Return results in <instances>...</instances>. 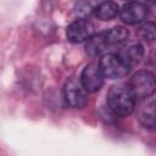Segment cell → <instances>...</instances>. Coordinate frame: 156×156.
<instances>
[{
	"instance_id": "1",
	"label": "cell",
	"mask_w": 156,
	"mask_h": 156,
	"mask_svg": "<svg viewBox=\"0 0 156 156\" xmlns=\"http://www.w3.org/2000/svg\"><path fill=\"white\" fill-rule=\"evenodd\" d=\"M108 108L118 117H127L135 110V98L124 83L115 84L106 96Z\"/></svg>"
},
{
	"instance_id": "2",
	"label": "cell",
	"mask_w": 156,
	"mask_h": 156,
	"mask_svg": "<svg viewBox=\"0 0 156 156\" xmlns=\"http://www.w3.org/2000/svg\"><path fill=\"white\" fill-rule=\"evenodd\" d=\"M98 66L104 78H108V79L123 78L130 71V67L124 62V60L118 54H113V52L104 54Z\"/></svg>"
},
{
	"instance_id": "3",
	"label": "cell",
	"mask_w": 156,
	"mask_h": 156,
	"mask_svg": "<svg viewBox=\"0 0 156 156\" xmlns=\"http://www.w3.org/2000/svg\"><path fill=\"white\" fill-rule=\"evenodd\" d=\"M127 85L135 99L141 100L152 96L156 88L155 76L150 71H139L130 78Z\"/></svg>"
},
{
	"instance_id": "4",
	"label": "cell",
	"mask_w": 156,
	"mask_h": 156,
	"mask_svg": "<svg viewBox=\"0 0 156 156\" xmlns=\"http://www.w3.org/2000/svg\"><path fill=\"white\" fill-rule=\"evenodd\" d=\"M65 100L73 108H83L88 102V91L83 88L79 78H69L63 88Z\"/></svg>"
},
{
	"instance_id": "5",
	"label": "cell",
	"mask_w": 156,
	"mask_h": 156,
	"mask_svg": "<svg viewBox=\"0 0 156 156\" xmlns=\"http://www.w3.org/2000/svg\"><path fill=\"white\" fill-rule=\"evenodd\" d=\"M95 27L88 18H78L72 22L66 29V37L71 43H83L94 35Z\"/></svg>"
},
{
	"instance_id": "6",
	"label": "cell",
	"mask_w": 156,
	"mask_h": 156,
	"mask_svg": "<svg viewBox=\"0 0 156 156\" xmlns=\"http://www.w3.org/2000/svg\"><path fill=\"white\" fill-rule=\"evenodd\" d=\"M104 76L98 66V63H88L79 77V80L83 85V88L88 93H95L100 90L104 85Z\"/></svg>"
},
{
	"instance_id": "7",
	"label": "cell",
	"mask_w": 156,
	"mask_h": 156,
	"mask_svg": "<svg viewBox=\"0 0 156 156\" xmlns=\"http://www.w3.org/2000/svg\"><path fill=\"white\" fill-rule=\"evenodd\" d=\"M149 15V9L145 4L139 1H130L123 5L119 10L121 20L127 24H138L146 20Z\"/></svg>"
},
{
	"instance_id": "8",
	"label": "cell",
	"mask_w": 156,
	"mask_h": 156,
	"mask_svg": "<svg viewBox=\"0 0 156 156\" xmlns=\"http://www.w3.org/2000/svg\"><path fill=\"white\" fill-rule=\"evenodd\" d=\"M136 110L140 124L147 129H155V99L152 96L141 99Z\"/></svg>"
},
{
	"instance_id": "9",
	"label": "cell",
	"mask_w": 156,
	"mask_h": 156,
	"mask_svg": "<svg viewBox=\"0 0 156 156\" xmlns=\"http://www.w3.org/2000/svg\"><path fill=\"white\" fill-rule=\"evenodd\" d=\"M107 46L108 44L104 33L94 34L85 41V52L91 57H98L106 50Z\"/></svg>"
},
{
	"instance_id": "10",
	"label": "cell",
	"mask_w": 156,
	"mask_h": 156,
	"mask_svg": "<svg viewBox=\"0 0 156 156\" xmlns=\"http://www.w3.org/2000/svg\"><path fill=\"white\" fill-rule=\"evenodd\" d=\"M94 13L101 21H110L119 13V6L117 2L113 1L99 2L94 10Z\"/></svg>"
},
{
	"instance_id": "11",
	"label": "cell",
	"mask_w": 156,
	"mask_h": 156,
	"mask_svg": "<svg viewBox=\"0 0 156 156\" xmlns=\"http://www.w3.org/2000/svg\"><path fill=\"white\" fill-rule=\"evenodd\" d=\"M118 55L132 68L134 65H136V63H139L141 61V58L144 56V48L138 43L136 44H132L128 48H126L123 51H121Z\"/></svg>"
},
{
	"instance_id": "12",
	"label": "cell",
	"mask_w": 156,
	"mask_h": 156,
	"mask_svg": "<svg viewBox=\"0 0 156 156\" xmlns=\"http://www.w3.org/2000/svg\"><path fill=\"white\" fill-rule=\"evenodd\" d=\"M104 34H105V38H106V41L108 45L124 43L129 37L128 29L122 26H116L113 28H110L108 30L104 32Z\"/></svg>"
},
{
	"instance_id": "13",
	"label": "cell",
	"mask_w": 156,
	"mask_h": 156,
	"mask_svg": "<svg viewBox=\"0 0 156 156\" xmlns=\"http://www.w3.org/2000/svg\"><path fill=\"white\" fill-rule=\"evenodd\" d=\"M98 4H94L91 1H78L74 5V12L76 15H78L80 18H87L88 16H90Z\"/></svg>"
},
{
	"instance_id": "14",
	"label": "cell",
	"mask_w": 156,
	"mask_h": 156,
	"mask_svg": "<svg viewBox=\"0 0 156 156\" xmlns=\"http://www.w3.org/2000/svg\"><path fill=\"white\" fill-rule=\"evenodd\" d=\"M155 23L154 22H146L141 28H140V34H141V38L149 43L154 41L155 40Z\"/></svg>"
}]
</instances>
